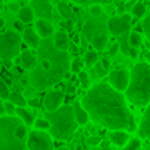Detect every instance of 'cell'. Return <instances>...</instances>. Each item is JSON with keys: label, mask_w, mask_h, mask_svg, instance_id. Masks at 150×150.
I'll return each instance as SVG.
<instances>
[{"label": "cell", "mask_w": 150, "mask_h": 150, "mask_svg": "<svg viewBox=\"0 0 150 150\" xmlns=\"http://www.w3.org/2000/svg\"><path fill=\"white\" fill-rule=\"evenodd\" d=\"M126 57H129V58L136 60L137 57H139V50H137V47H132V45H129V50H127V55H126Z\"/></svg>", "instance_id": "40"}, {"label": "cell", "mask_w": 150, "mask_h": 150, "mask_svg": "<svg viewBox=\"0 0 150 150\" xmlns=\"http://www.w3.org/2000/svg\"><path fill=\"white\" fill-rule=\"evenodd\" d=\"M58 11H60V15H62L63 18H66V20H73V21H76L74 11L71 10V7H69L68 4H65V2H60V4H58Z\"/></svg>", "instance_id": "23"}, {"label": "cell", "mask_w": 150, "mask_h": 150, "mask_svg": "<svg viewBox=\"0 0 150 150\" xmlns=\"http://www.w3.org/2000/svg\"><path fill=\"white\" fill-rule=\"evenodd\" d=\"M4 107H5V113L7 115H15V111H16V105L10 100H5Z\"/></svg>", "instance_id": "36"}, {"label": "cell", "mask_w": 150, "mask_h": 150, "mask_svg": "<svg viewBox=\"0 0 150 150\" xmlns=\"http://www.w3.org/2000/svg\"><path fill=\"white\" fill-rule=\"evenodd\" d=\"M73 115H74V120L76 123H78V126H86V124L89 123V115L87 111H86V108L82 107V103H79V102H76L74 105H73Z\"/></svg>", "instance_id": "15"}, {"label": "cell", "mask_w": 150, "mask_h": 150, "mask_svg": "<svg viewBox=\"0 0 150 150\" xmlns=\"http://www.w3.org/2000/svg\"><path fill=\"white\" fill-rule=\"evenodd\" d=\"M36 129H40V131H49L50 129V123L47 118H39V120H34V124H33Z\"/></svg>", "instance_id": "29"}, {"label": "cell", "mask_w": 150, "mask_h": 150, "mask_svg": "<svg viewBox=\"0 0 150 150\" xmlns=\"http://www.w3.org/2000/svg\"><path fill=\"white\" fill-rule=\"evenodd\" d=\"M140 26H142V31H144V34H145V37H147V40H149V44H150V13L142 20Z\"/></svg>", "instance_id": "31"}, {"label": "cell", "mask_w": 150, "mask_h": 150, "mask_svg": "<svg viewBox=\"0 0 150 150\" xmlns=\"http://www.w3.org/2000/svg\"><path fill=\"white\" fill-rule=\"evenodd\" d=\"M110 144H111L110 140H107V139H102L98 145H100V147H110Z\"/></svg>", "instance_id": "45"}, {"label": "cell", "mask_w": 150, "mask_h": 150, "mask_svg": "<svg viewBox=\"0 0 150 150\" xmlns=\"http://www.w3.org/2000/svg\"><path fill=\"white\" fill-rule=\"evenodd\" d=\"M95 74H97V76H105V74H107V69H105L103 68V65H102V63H95Z\"/></svg>", "instance_id": "39"}, {"label": "cell", "mask_w": 150, "mask_h": 150, "mask_svg": "<svg viewBox=\"0 0 150 150\" xmlns=\"http://www.w3.org/2000/svg\"><path fill=\"white\" fill-rule=\"evenodd\" d=\"M15 28H16V29H23V23H21V21L18 20V23L15 24Z\"/></svg>", "instance_id": "47"}, {"label": "cell", "mask_w": 150, "mask_h": 150, "mask_svg": "<svg viewBox=\"0 0 150 150\" xmlns=\"http://www.w3.org/2000/svg\"><path fill=\"white\" fill-rule=\"evenodd\" d=\"M36 53L31 52V50H24V52H20V65L23 66L24 69H31L36 65Z\"/></svg>", "instance_id": "21"}, {"label": "cell", "mask_w": 150, "mask_h": 150, "mask_svg": "<svg viewBox=\"0 0 150 150\" xmlns=\"http://www.w3.org/2000/svg\"><path fill=\"white\" fill-rule=\"evenodd\" d=\"M33 2V10L36 16L45 18V20L52 21L53 18V10H52V4H49V0H31Z\"/></svg>", "instance_id": "11"}, {"label": "cell", "mask_w": 150, "mask_h": 150, "mask_svg": "<svg viewBox=\"0 0 150 150\" xmlns=\"http://www.w3.org/2000/svg\"><path fill=\"white\" fill-rule=\"evenodd\" d=\"M20 118L16 115L0 116V150H29L26 139L18 136Z\"/></svg>", "instance_id": "5"}, {"label": "cell", "mask_w": 150, "mask_h": 150, "mask_svg": "<svg viewBox=\"0 0 150 150\" xmlns=\"http://www.w3.org/2000/svg\"><path fill=\"white\" fill-rule=\"evenodd\" d=\"M0 71H2V60H0Z\"/></svg>", "instance_id": "52"}, {"label": "cell", "mask_w": 150, "mask_h": 150, "mask_svg": "<svg viewBox=\"0 0 150 150\" xmlns=\"http://www.w3.org/2000/svg\"><path fill=\"white\" fill-rule=\"evenodd\" d=\"M139 132L144 139H147L150 142V103L145 105V111H144L142 121H140L139 126Z\"/></svg>", "instance_id": "16"}, {"label": "cell", "mask_w": 150, "mask_h": 150, "mask_svg": "<svg viewBox=\"0 0 150 150\" xmlns=\"http://www.w3.org/2000/svg\"><path fill=\"white\" fill-rule=\"evenodd\" d=\"M21 39H23V42L26 44L29 49H37L39 44H40V37H39V34L36 33L34 28H24Z\"/></svg>", "instance_id": "14"}, {"label": "cell", "mask_w": 150, "mask_h": 150, "mask_svg": "<svg viewBox=\"0 0 150 150\" xmlns=\"http://www.w3.org/2000/svg\"><path fill=\"white\" fill-rule=\"evenodd\" d=\"M4 24H5V21L2 20V18H0V28H4Z\"/></svg>", "instance_id": "50"}, {"label": "cell", "mask_w": 150, "mask_h": 150, "mask_svg": "<svg viewBox=\"0 0 150 150\" xmlns=\"http://www.w3.org/2000/svg\"><path fill=\"white\" fill-rule=\"evenodd\" d=\"M145 58H147V63L150 65V50H149V52H145Z\"/></svg>", "instance_id": "48"}, {"label": "cell", "mask_w": 150, "mask_h": 150, "mask_svg": "<svg viewBox=\"0 0 150 150\" xmlns=\"http://www.w3.org/2000/svg\"><path fill=\"white\" fill-rule=\"evenodd\" d=\"M131 26H132V20H131V16L127 13H121L120 16H111L107 21L108 33L115 37H120L123 34H126Z\"/></svg>", "instance_id": "8"}, {"label": "cell", "mask_w": 150, "mask_h": 150, "mask_svg": "<svg viewBox=\"0 0 150 150\" xmlns=\"http://www.w3.org/2000/svg\"><path fill=\"white\" fill-rule=\"evenodd\" d=\"M5 115V107H4V103L0 102V116H4Z\"/></svg>", "instance_id": "46"}, {"label": "cell", "mask_w": 150, "mask_h": 150, "mask_svg": "<svg viewBox=\"0 0 150 150\" xmlns=\"http://www.w3.org/2000/svg\"><path fill=\"white\" fill-rule=\"evenodd\" d=\"M7 8H8V11H11V13H18V10H20L21 7L16 4V2H13V0H8Z\"/></svg>", "instance_id": "38"}, {"label": "cell", "mask_w": 150, "mask_h": 150, "mask_svg": "<svg viewBox=\"0 0 150 150\" xmlns=\"http://www.w3.org/2000/svg\"><path fill=\"white\" fill-rule=\"evenodd\" d=\"M89 7H91V15H92V16H95V18L102 16L103 10H102V5L100 4H92V5H89Z\"/></svg>", "instance_id": "35"}, {"label": "cell", "mask_w": 150, "mask_h": 150, "mask_svg": "<svg viewBox=\"0 0 150 150\" xmlns=\"http://www.w3.org/2000/svg\"><path fill=\"white\" fill-rule=\"evenodd\" d=\"M82 65H84V60H81L79 57L78 58H73L71 62H69V73L78 74V73L82 69Z\"/></svg>", "instance_id": "27"}, {"label": "cell", "mask_w": 150, "mask_h": 150, "mask_svg": "<svg viewBox=\"0 0 150 150\" xmlns=\"http://www.w3.org/2000/svg\"><path fill=\"white\" fill-rule=\"evenodd\" d=\"M26 144L29 150H53V137L40 129L29 131Z\"/></svg>", "instance_id": "7"}, {"label": "cell", "mask_w": 150, "mask_h": 150, "mask_svg": "<svg viewBox=\"0 0 150 150\" xmlns=\"http://www.w3.org/2000/svg\"><path fill=\"white\" fill-rule=\"evenodd\" d=\"M60 28H62L63 31H66V33H68V31H73V29H74V21L63 18V21L60 23Z\"/></svg>", "instance_id": "34"}, {"label": "cell", "mask_w": 150, "mask_h": 150, "mask_svg": "<svg viewBox=\"0 0 150 150\" xmlns=\"http://www.w3.org/2000/svg\"><path fill=\"white\" fill-rule=\"evenodd\" d=\"M57 150H69L68 147H60V149H57Z\"/></svg>", "instance_id": "51"}, {"label": "cell", "mask_w": 150, "mask_h": 150, "mask_svg": "<svg viewBox=\"0 0 150 150\" xmlns=\"http://www.w3.org/2000/svg\"><path fill=\"white\" fill-rule=\"evenodd\" d=\"M123 150H140V139H131L123 145Z\"/></svg>", "instance_id": "33"}, {"label": "cell", "mask_w": 150, "mask_h": 150, "mask_svg": "<svg viewBox=\"0 0 150 150\" xmlns=\"http://www.w3.org/2000/svg\"><path fill=\"white\" fill-rule=\"evenodd\" d=\"M129 140V134L124 129H115L110 132V142L115 144L116 147H123Z\"/></svg>", "instance_id": "20"}, {"label": "cell", "mask_w": 150, "mask_h": 150, "mask_svg": "<svg viewBox=\"0 0 150 150\" xmlns=\"http://www.w3.org/2000/svg\"><path fill=\"white\" fill-rule=\"evenodd\" d=\"M28 103H29L31 107H39L40 100H39V98H28Z\"/></svg>", "instance_id": "42"}, {"label": "cell", "mask_w": 150, "mask_h": 150, "mask_svg": "<svg viewBox=\"0 0 150 150\" xmlns=\"http://www.w3.org/2000/svg\"><path fill=\"white\" fill-rule=\"evenodd\" d=\"M21 39L20 33L16 31H5L0 33V60H13L15 57L20 55L21 52Z\"/></svg>", "instance_id": "6"}, {"label": "cell", "mask_w": 150, "mask_h": 150, "mask_svg": "<svg viewBox=\"0 0 150 150\" xmlns=\"http://www.w3.org/2000/svg\"><path fill=\"white\" fill-rule=\"evenodd\" d=\"M91 44H92V49H94V50H97V52H103V50L108 47L107 31H100V33H97L91 39Z\"/></svg>", "instance_id": "17"}, {"label": "cell", "mask_w": 150, "mask_h": 150, "mask_svg": "<svg viewBox=\"0 0 150 150\" xmlns=\"http://www.w3.org/2000/svg\"><path fill=\"white\" fill-rule=\"evenodd\" d=\"M102 65H103V68L105 69H107V71H108V68H110V60H108V58H103V60H102Z\"/></svg>", "instance_id": "44"}, {"label": "cell", "mask_w": 150, "mask_h": 150, "mask_svg": "<svg viewBox=\"0 0 150 150\" xmlns=\"http://www.w3.org/2000/svg\"><path fill=\"white\" fill-rule=\"evenodd\" d=\"M100 31H105L103 24H100L95 20H89V21H86L84 28H82V37H84L87 42H91L92 37H94L97 33H100Z\"/></svg>", "instance_id": "13"}, {"label": "cell", "mask_w": 150, "mask_h": 150, "mask_svg": "<svg viewBox=\"0 0 150 150\" xmlns=\"http://www.w3.org/2000/svg\"><path fill=\"white\" fill-rule=\"evenodd\" d=\"M50 123V136L55 140H66L73 136L78 123L73 115V105H60L57 110L47 111L45 116Z\"/></svg>", "instance_id": "4"}, {"label": "cell", "mask_w": 150, "mask_h": 150, "mask_svg": "<svg viewBox=\"0 0 150 150\" xmlns=\"http://www.w3.org/2000/svg\"><path fill=\"white\" fill-rule=\"evenodd\" d=\"M78 74H79V79H81V84H82V87H84V89H89V86H91V82H89L87 73H86V71H82V69H81V71H79Z\"/></svg>", "instance_id": "37"}, {"label": "cell", "mask_w": 150, "mask_h": 150, "mask_svg": "<svg viewBox=\"0 0 150 150\" xmlns=\"http://www.w3.org/2000/svg\"><path fill=\"white\" fill-rule=\"evenodd\" d=\"M0 2H8V0H0Z\"/></svg>", "instance_id": "53"}, {"label": "cell", "mask_w": 150, "mask_h": 150, "mask_svg": "<svg viewBox=\"0 0 150 150\" xmlns=\"http://www.w3.org/2000/svg\"><path fill=\"white\" fill-rule=\"evenodd\" d=\"M63 98H65V94L62 91H57V89L50 87V89H47V94L44 95L42 105L47 111H52V110H57L63 103Z\"/></svg>", "instance_id": "10"}, {"label": "cell", "mask_w": 150, "mask_h": 150, "mask_svg": "<svg viewBox=\"0 0 150 150\" xmlns=\"http://www.w3.org/2000/svg\"><path fill=\"white\" fill-rule=\"evenodd\" d=\"M18 20L21 21L23 24H31L34 21V18H36V15H34V10L31 5H26V7H21L20 10H18Z\"/></svg>", "instance_id": "22"}, {"label": "cell", "mask_w": 150, "mask_h": 150, "mask_svg": "<svg viewBox=\"0 0 150 150\" xmlns=\"http://www.w3.org/2000/svg\"><path fill=\"white\" fill-rule=\"evenodd\" d=\"M118 50H120V45H118V44H115V45H111L110 49H108V53H110V55H115Z\"/></svg>", "instance_id": "43"}, {"label": "cell", "mask_w": 150, "mask_h": 150, "mask_svg": "<svg viewBox=\"0 0 150 150\" xmlns=\"http://www.w3.org/2000/svg\"><path fill=\"white\" fill-rule=\"evenodd\" d=\"M34 29L39 34V37L42 39H47V37H52L53 33H55V28H53V23L50 20H45V18H39L34 24Z\"/></svg>", "instance_id": "12"}, {"label": "cell", "mask_w": 150, "mask_h": 150, "mask_svg": "<svg viewBox=\"0 0 150 150\" xmlns=\"http://www.w3.org/2000/svg\"><path fill=\"white\" fill-rule=\"evenodd\" d=\"M10 97V89L4 79H0V100H8Z\"/></svg>", "instance_id": "32"}, {"label": "cell", "mask_w": 150, "mask_h": 150, "mask_svg": "<svg viewBox=\"0 0 150 150\" xmlns=\"http://www.w3.org/2000/svg\"><path fill=\"white\" fill-rule=\"evenodd\" d=\"M126 100L136 107H145L150 103V65L137 62L131 68L129 84L126 87Z\"/></svg>", "instance_id": "3"}, {"label": "cell", "mask_w": 150, "mask_h": 150, "mask_svg": "<svg viewBox=\"0 0 150 150\" xmlns=\"http://www.w3.org/2000/svg\"><path fill=\"white\" fill-rule=\"evenodd\" d=\"M53 45L58 50H68L69 36L66 34V31H57V33H53Z\"/></svg>", "instance_id": "18"}, {"label": "cell", "mask_w": 150, "mask_h": 150, "mask_svg": "<svg viewBox=\"0 0 150 150\" xmlns=\"http://www.w3.org/2000/svg\"><path fill=\"white\" fill-rule=\"evenodd\" d=\"M127 42H129V45L137 47V49H139V47L142 45V34H140L139 31H132V33H129Z\"/></svg>", "instance_id": "25"}, {"label": "cell", "mask_w": 150, "mask_h": 150, "mask_svg": "<svg viewBox=\"0 0 150 150\" xmlns=\"http://www.w3.org/2000/svg\"><path fill=\"white\" fill-rule=\"evenodd\" d=\"M81 103L86 108L89 118L107 129H136L134 115L126 105V97L110 84L98 82L92 86L84 94Z\"/></svg>", "instance_id": "1"}, {"label": "cell", "mask_w": 150, "mask_h": 150, "mask_svg": "<svg viewBox=\"0 0 150 150\" xmlns=\"http://www.w3.org/2000/svg\"><path fill=\"white\" fill-rule=\"evenodd\" d=\"M73 4H79V5H82V7H89V5H92V4H111V0H71Z\"/></svg>", "instance_id": "30"}, {"label": "cell", "mask_w": 150, "mask_h": 150, "mask_svg": "<svg viewBox=\"0 0 150 150\" xmlns=\"http://www.w3.org/2000/svg\"><path fill=\"white\" fill-rule=\"evenodd\" d=\"M108 84H110L111 87H115L116 91L124 92L127 87V84H129V71H127V69H123V68L110 71V74H108Z\"/></svg>", "instance_id": "9"}, {"label": "cell", "mask_w": 150, "mask_h": 150, "mask_svg": "<svg viewBox=\"0 0 150 150\" xmlns=\"http://www.w3.org/2000/svg\"><path fill=\"white\" fill-rule=\"evenodd\" d=\"M8 100L13 102V103L16 105V107H24V105L28 103L26 98L23 97V94H20V92H13V94L10 92V97H8Z\"/></svg>", "instance_id": "26"}, {"label": "cell", "mask_w": 150, "mask_h": 150, "mask_svg": "<svg viewBox=\"0 0 150 150\" xmlns=\"http://www.w3.org/2000/svg\"><path fill=\"white\" fill-rule=\"evenodd\" d=\"M97 150H111V149H110V147H100V145H98Z\"/></svg>", "instance_id": "49"}, {"label": "cell", "mask_w": 150, "mask_h": 150, "mask_svg": "<svg viewBox=\"0 0 150 150\" xmlns=\"http://www.w3.org/2000/svg\"><path fill=\"white\" fill-rule=\"evenodd\" d=\"M15 115H16V116L20 118V120L23 121L26 126H33V124H34V120H36L34 113L29 110V108H26V105H24V107H16Z\"/></svg>", "instance_id": "19"}, {"label": "cell", "mask_w": 150, "mask_h": 150, "mask_svg": "<svg viewBox=\"0 0 150 150\" xmlns=\"http://www.w3.org/2000/svg\"><path fill=\"white\" fill-rule=\"evenodd\" d=\"M131 15H132L134 18H137V20H140V18L145 15V5H144L142 2H139V4H134L132 10H131Z\"/></svg>", "instance_id": "28"}, {"label": "cell", "mask_w": 150, "mask_h": 150, "mask_svg": "<svg viewBox=\"0 0 150 150\" xmlns=\"http://www.w3.org/2000/svg\"><path fill=\"white\" fill-rule=\"evenodd\" d=\"M36 65L31 68V84L36 91H47L60 81L69 78V55L66 50H58L50 37L44 39L37 47Z\"/></svg>", "instance_id": "2"}, {"label": "cell", "mask_w": 150, "mask_h": 150, "mask_svg": "<svg viewBox=\"0 0 150 150\" xmlns=\"http://www.w3.org/2000/svg\"><path fill=\"white\" fill-rule=\"evenodd\" d=\"M100 137H89L87 139V145H91V147H95V145H98L100 144Z\"/></svg>", "instance_id": "41"}, {"label": "cell", "mask_w": 150, "mask_h": 150, "mask_svg": "<svg viewBox=\"0 0 150 150\" xmlns=\"http://www.w3.org/2000/svg\"><path fill=\"white\" fill-rule=\"evenodd\" d=\"M0 29H2V28H0Z\"/></svg>", "instance_id": "54"}, {"label": "cell", "mask_w": 150, "mask_h": 150, "mask_svg": "<svg viewBox=\"0 0 150 150\" xmlns=\"http://www.w3.org/2000/svg\"><path fill=\"white\" fill-rule=\"evenodd\" d=\"M98 62V52L97 50H89L84 55V65L87 68H94V65Z\"/></svg>", "instance_id": "24"}]
</instances>
